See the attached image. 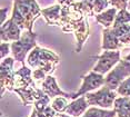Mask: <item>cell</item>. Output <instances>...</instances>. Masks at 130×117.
Returning a JSON list of instances; mask_svg holds the SVG:
<instances>
[{
	"label": "cell",
	"instance_id": "cell-1",
	"mask_svg": "<svg viewBox=\"0 0 130 117\" xmlns=\"http://www.w3.org/2000/svg\"><path fill=\"white\" fill-rule=\"evenodd\" d=\"M60 27L63 31L73 32L76 38V53H80L90 32L87 16L72 6L61 7Z\"/></svg>",
	"mask_w": 130,
	"mask_h": 117
},
{
	"label": "cell",
	"instance_id": "cell-2",
	"mask_svg": "<svg viewBox=\"0 0 130 117\" xmlns=\"http://www.w3.org/2000/svg\"><path fill=\"white\" fill-rule=\"evenodd\" d=\"M42 15L36 0H13L11 18L21 28L22 31L32 30L35 21Z\"/></svg>",
	"mask_w": 130,
	"mask_h": 117
},
{
	"label": "cell",
	"instance_id": "cell-3",
	"mask_svg": "<svg viewBox=\"0 0 130 117\" xmlns=\"http://www.w3.org/2000/svg\"><path fill=\"white\" fill-rule=\"evenodd\" d=\"M59 61L60 57L57 54L39 46L35 47L27 57V62L31 68L41 69L47 75H51L54 73Z\"/></svg>",
	"mask_w": 130,
	"mask_h": 117
},
{
	"label": "cell",
	"instance_id": "cell-4",
	"mask_svg": "<svg viewBox=\"0 0 130 117\" xmlns=\"http://www.w3.org/2000/svg\"><path fill=\"white\" fill-rule=\"evenodd\" d=\"M37 34L32 30L22 31L21 38L18 41L11 43V53L16 60L19 62H23L25 58L27 57L28 53L37 47Z\"/></svg>",
	"mask_w": 130,
	"mask_h": 117
},
{
	"label": "cell",
	"instance_id": "cell-5",
	"mask_svg": "<svg viewBox=\"0 0 130 117\" xmlns=\"http://www.w3.org/2000/svg\"><path fill=\"white\" fill-rule=\"evenodd\" d=\"M130 77V61L126 59L121 60L113 67V69L109 71L105 80V86L109 89L116 92L119 86L122 84L127 78Z\"/></svg>",
	"mask_w": 130,
	"mask_h": 117
},
{
	"label": "cell",
	"instance_id": "cell-6",
	"mask_svg": "<svg viewBox=\"0 0 130 117\" xmlns=\"http://www.w3.org/2000/svg\"><path fill=\"white\" fill-rule=\"evenodd\" d=\"M85 96L89 106H99L101 108H111V107H113L115 100L117 98V92L111 90L108 87L103 86L96 93H88Z\"/></svg>",
	"mask_w": 130,
	"mask_h": 117
},
{
	"label": "cell",
	"instance_id": "cell-7",
	"mask_svg": "<svg viewBox=\"0 0 130 117\" xmlns=\"http://www.w3.org/2000/svg\"><path fill=\"white\" fill-rule=\"evenodd\" d=\"M109 5V0H70V6L80 10L87 17L97 16L103 12L107 10Z\"/></svg>",
	"mask_w": 130,
	"mask_h": 117
},
{
	"label": "cell",
	"instance_id": "cell-8",
	"mask_svg": "<svg viewBox=\"0 0 130 117\" xmlns=\"http://www.w3.org/2000/svg\"><path fill=\"white\" fill-rule=\"evenodd\" d=\"M120 50H105L101 55L97 56V64L93 66L92 71L97 74H107L111 71L112 67H116V65L121 60Z\"/></svg>",
	"mask_w": 130,
	"mask_h": 117
},
{
	"label": "cell",
	"instance_id": "cell-9",
	"mask_svg": "<svg viewBox=\"0 0 130 117\" xmlns=\"http://www.w3.org/2000/svg\"><path fill=\"white\" fill-rule=\"evenodd\" d=\"M82 85L79 88V90L77 93L71 94V98L70 99H77V98L81 97L82 95H86L88 93L96 90L97 88L101 86H105V80L106 78L103 77V75L101 74H97L94 71H90L88 75L82 76Z\"/></svg>",
	"mask_w": 130,
	"mask_h": 117
},
{
	"label": "cell",
	"instance_id": "cell-10",
	"mask_svg": "<svg viewBox=\"0 0 130 117\" xmlns=\"http://www.w3.org/2000/svg\"><path fill=\"white\" fill-rule=\"evenodd\" d=\"M14 58L7 57L1 60V95L5 89L13 92L16 84V70L13 69Z\"/></svg>",
	"mask_w": 130,
	"mask_h": 117
},
{
	"label": "cell",
	"instance_id": "cell-11",
	"mask_svg": "<svg viewBox=\"0 0 130 117\" xmlns=\"http://www.w3.org/2000/svg\"><path fill=\"white\" fill-rule=\"evenodd\" d=\"M21 35H22L21 28L13 21L12 18L8 19L5 23L1 25V41L2 43L18 41L21 38Z\"/></svg>",
	"mask_w": 130,
	"mask_h": 117
},
{
	"label": "cell",
	"instance_id": "cell-12",
	"mask_svg": "<svg viewBox=\"0 0 130 117\" xmlns=\"http://www.w3.org/2000/svg\"><path fill=\"white\" fill-rule=\"evenodd\" d=\"M41 87H42V92L50 98H56L58 96H63L66 98H71V94H68V93L62 92L57 85V82H56V78L52 77L51 75H48L46 77V79L41 84Z\"/></svg>",
	"mask_w": 130,
	"mask_h": 117
},
{
	"label": "cell",
	"instance_id": "cell-13",
	"mask_svg": "<svg viewBox=\"0 0 130 117\" xmlns=\"http://www.w3.org/2000/svg\"><path fill=\"white\" fill-rule=\"evenodd\" d=\"M123 46L119 41V38L115 34L112 27L106 28L102 31V50H120Z\"/></svg>",
	"mask_w": 130,
	"mask_h": 117
},
{
	"label": "cell",
	"instance_id": "cell-14",
	"mask_svg": "<svg viewBox=\"0 0 130 117\" xmlns=\"http://www.w3.org/2000/svg\"><path fill=\"white\" fill-rule=\"evenodd\" d=\"M88 107H89V104L86 99V96H81L68 105L64 113L71 117H80L82 114H85L88 110Z\"/></svg>",
	"mask_w": 130,
	"mask_h": 117
},
{
	"label": "cell",
	"instance_id": "cell-15",
	"mask_svg": "<svg viewBox=\"0 0 130 117\" xmlns=\"http://www.w3.org/2000/svg\"><path fill=\"white\" fill-rule=\"evenodd\" d=\"M60 14H61V6L55 5L51 7L42 9V16L45 17L46 21L50 26H59L60 27Z\"/></svg>",
	"mask_w": 130,
	"mask_h": 117
},
{
	"label": "cell",
	"instance_id": "cell-16",
	"mask_svg": "<svg viewBox=\"0 0 130 117\" xmlns=\"http://www.w3.org/2000/svg\"><path fill=\"white\" fill-rule=\"evenodd\" d=\"M117 117H130V97H117L113 104Z\"/></svg>",
	"mask_w": 130,
	"mask_h": 117
},
{
	"label": "cell",
	"instance_id": "cell-17",
	"mask_svg": "<svg viewBox=\"0 0 130 117\" xmlns=\"http://www.w3.org/2000/svg\"><path fill=\"white\" fill-rule=\"evenodd\" d=\"M117 14H118V10L116 8H109L106 11H103V12L97 15L96 20L98 23L102 25L103 27H106V28H110V27L113 26Z\"/></svg>",
	"mask_w": 130,
	"mask_h": 117
},
{
	"label": "cell",
	"instance_id": "cell-18",
	"mask_svg": "<svg viewBox=\"0 0 130 117\" xmlns=\"http://www.w3.org/2000/svg\"><path fill=\"white\" fill-rule=\"evenodd\" d=\"M81 117H116V112L112 110H106L97 107H90Z\"/></svg>",
	"mask_w": 130,
	"mask_h": 117
},
{
	"label": "cell",
	"instance_id": "cell-19",
	"mask_svg": "<svg viewBox=\"0 0 130 117\" xmlns=\"http://www.w3.org/2000/svg\"><path fill=\"white\" fill-rule=\"evenodd\" d=\"M68 105L69 104L67 101V98L63 97V96H59V97H56L54 99L51 107L56 110V113H64Z\"/></svg>",
	"mask_w": 130,
	"mask_h": 117
},
{
	"label": "cell",
	"instance_id": "cell-20",
	"mask_svg": "<svg viewBox=\"0 0 130 117\" xmlns=\"http://www.w3.org/2000/svg\"><path fill=\"white\" fill-rule=\"evenodd\" d=\"M130 22V11L128 10H119L117 14L116 20L113 22V26H119V25H127Z\"/></svg>",
	"mask_w": 130,
	"mask_h": 117
},
{
	"label": "cell",
	"instance_id": "cell-21",
	"mask_svg": "<svg viewBox=\"0 0 130 117\" xmlns=\"http://www.w3.org/2000/svg\"><path fill=\"white\" fill-rule=\"evenodd\" d=\"M117 94H119L121 96H125V97H130V77L123 82L119 86V88L117 89Z\"/></svg>",
	"mask_w": 130,
	"mask_h": 117
},
{
	"label": "cell",
	"instance_id": "cell-22",
	"mask_svg": "<svg viewBox=\"0 0 130 117\" xmlns=\"http://www.w3.org/2000/svg\"><path fill=\"white\" fill-rule=\"evenodd\" d=\"M110 5L113 8H116L118 11L119 10H128V4L129 0H109Z\"/></svg>",
	"mask_w": 130,
	"mask_h": 117
},
{
	"label": "cell",
	"instance_id": "cell-23",
	"mask_svg": "<svg viewBox=\"0 0 130 117\" xmlns=\"http://www.w3.org/2000/svg\"><path fill=\"white\" fill-rule=\"evenodd\" d=\"M32 77H34V79L36 80V82H39V83L42 84V82L47 77V74L41 69H35L34 73H32Z\"/></svg>",
	"mask_w": 130,
	"mask_h": 117
},
{
	"label": "cell",
	"instance_id": "cell-24",
	"mask_svg": "<svg viewBox=\"0 0 130 117\" xmlns=\"http://www.w3.org/2000/svg\"><path fill=\"white\" fill-rule=\"evenodd\" d=\"M10 49H11V44H9V43H1V45H0V50H1V53H0V57H1V59L7 58V55L10 53Z\"/></svg>",
	"mask_w": 130,
	"mask_h": 117
},
{
	"label": "cell",
	"instance_id": "cell-25",
	"mask_svg": "<svg viewBox=\"0 0 130 117\" xmlns=\"http://www.w3.org/2000/svg\"><path fill=\"white\" fill-rule=\"evenodd\" d=\"M8 11H9V8H1V25L5 23L7 20H6V16H7Z\"/></svg>",
	"mask_w": 130,
	"mask_h": 117
},
{
	"label": "cell",
	"instance_id": "cell-26",
	"mask_svg": "<svg viewBox=\"0 0 130 117\" xmlns=\"http://www.w3.org/2000/svg\"><path fill=\"white\" fill-rule=\"evenodd\" d=\"M57 117H71L69 115H67V114H61V113H57V115H56Z\"/></svg>",
	"mask_w": 130,
	"mask_h": 117
},
{
	"label": "cell",
	"instance_id": "cell-27",
	"mask_svg": "<svg viewBox=\"0 0 130 117\" xmlns=\"http://www.w3.org/2000/svg\"><path fill=\"white\" fill-rule=\"evenodd\" d=\"M30 117H39V116H38V114H37L36 110L34 109V112H32V114H31V116H30Z\"/></svg>",
	"mask_w": 130,
	"mask_h": 117
},
{
	"label": "cell",
	"instance_id": "cell-28",
	"mask_svg": "<svg viewBox=\"0 0 130 117\" xmlns=\"http://www.w3.org/2000/svg\"><path fill=\"white\" fill-rule=\"evenodd\" d=\"M125 59H126V60H128V61H130V55H127L125 57Z\"/></svg>",
	"mask_w": 130,
	"mask_h": 117
},
{
	"label": "cell",
	"instance_id": "cell-29",
	"mask_svg": "<svg viewBox=\"0 0 130 117\" xmlns=\"http://www.w3.org/2000/svg\"><path fill=\"white\" fill-rule=\"evenodd\" d=\"M128 10H130V0H129V4H128Z\"/></svg>",
	"mask_w": 130,
	"mask_h": 117
},
{
	"label": "cell",
	"instance_id": "cell-30",
	"mask_svg": "<svg viewBox=\"0 0 130 117\" xmlns=\"http://www.w3.org/2000/svg\"><path fill=\"white\" fill-rule=\"evenodd\" d=\"M1 117H5V116H4V115H1Z\"/></svg>",
	"mask_w": 130,
	"mask_h": 117
},
{
	"label": "cell",
	"instance_id": "cell-31",
	"mask_svg": "<svg viewBox=\"0 0 130 117\" xmlns=\"http://www.w3.org/2000/svg\"><path fill=\"white\" fill-rule=\"evenodd\" d=\"M129 29H130V25H129Z\"/></svg>",
	"mask_w": 130,
	"mask_h": 117
},
{
	"label": "cell",
	"instance_id": "cell-32",
	"mask_svg": "<svg viewBox=\"0 0 130 117\" xmlns=\"http://www.w3.org/2000/svg\"><path fill=\"white\" fill-rule=\"evenodd\" d=\"M55 117H57V116H55Z\"/></svg>",
	"mask_w": 130,
	"mask_h": 117
}]
</instances>
